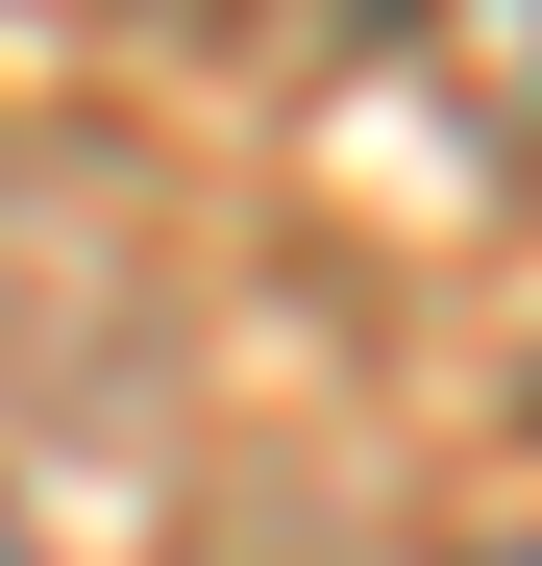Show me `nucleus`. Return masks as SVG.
<instances>
[{"mask_svg": "<svg viewBox=\"0 0 542 566\" xmlns=\"http://www.w3.org/2000/svg\"><path fill=\"white\" fill-rule=\"evenodd\" d=\"M0 566H25V517H0Z\"/></svg>", "mask_w": 542, "mask_h": 566, "instance_id": "obj_2", "label": "nucleus"}, {"mask_svg": "<svg viewBox=\"0 0 542 566\" xmlns=\"http://www.w3.org/2000/svg\"><path fill=\"white\" fill-rule=\"evenodd\" d=\"M198 50H271V74H321V50H395V25H444V0H173Z\"/></svg>", "mask_w": 542, "mask_h": 566, "instance_id": "obj_1", "label": "nucleus"}]
</instances>
